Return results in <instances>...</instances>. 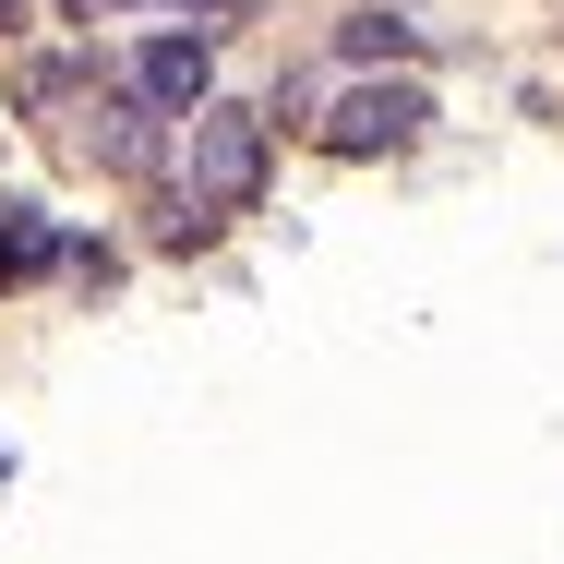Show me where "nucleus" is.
<instances>
[{
    "instance_id": "obj_1",
    "label": "nucleus",
    "mask_w": 564,
    "mask_h": 564,
    "mask_svg": "<svg viewBox=\"0 0 564 564\" xmlns=\"http://www.w3.org/2000/svg\"><path fill=\"white\" fill-rule=\"evenodd\" d=\"M181 156H193V205H205V217H252V205H264V120L252 109L205 97Z\"/></svg>"
},
{
    "instance_id": "obj_2",
    "label": "nucleus",
    "mask_w": 564,
    "mask_h": 564,
    "mask_svg": "<svg viewBox=\"0 0 564 564\" xmlns=\"http://www.w3.org/2000/svg\"><path fill=\"white\" fill-rule=\"evenodd\" d=\"M313 132H325V156H409V144L433 132V97H421V85H348Z\"/></svg>"
},
{
    "instance_id": "obj_7",
    "label": "nucleus",
    "mask_w": 564,
    "mask_h": 564,
    "mask_svg": "<svg viewBox=\"0 0 564 564\" xmlns=\"http://www.w3.org/2000/svg\"><path fill=\"white\" fill-rule=\"evenodd\" d=\"M61 97H85V61H36L24 73V109H61Z\"/></svg>"
},
{
    "instance_id": "obj_3",
    "label": "nucleus",
    "mask_w": 564,
    "mask_h": 564,
    "mask_svg": "<svg viewBox=\"0 0 564 564\" xmlns=\"http://www.w3.org/2000/svg\"><path fill=\"white\" fill-rule=\"evenodd\" d=\"M156 97H144V85H97V97H85V132H73V144H85V156H97V169H109V181H156V156H169V132H156Z\"/></svg>"
},
{
    "instance_id": "obj_9",
    "label": "nucleus",
    "mask_w": 564,
    "mask_h": 564,
    "mask_svg": "<svg viewBox=\"0 0 564 564\" xmlns=\"http://www.w3.org/2000/svg\"><path fill=\"white\" fill-rule=\"evenodd\" d=\"M61 12H97V0H61Z\"/></svg>"
},
{
    "instance_id": "obj_8",
    "label": "nucleus",
    "mask_w": 564,
    "mask_h": 564,
    "mask_svg": "<svg viewBox=\"0 0 564 564\" xmlns=\"http://www.w3.org/2000/svg\"><path fill=\"white\" fill-rule=\"evenodd\" d=\"M24 12H36V0H0V36H12V24H24Z\"/></svg>"
},
{
    "instance_id": "obj_4",
    "label": "nucleus",
    "mask_w": 564,
    "mask_h": 564,
    "mask_svg": "<svg viewBox=\"0 0 564 564\" xmlns=\"http://www.w3.org/2000/svg\"><path fill=\"white\" fill-rule=\"evenodd\" d=\"M132 85H144L169 120H193L205 97H217V61H205V36H156V48L132 61Z\"/></svg>"
},
{
    "instance_id": "obj_5",
    "label": "nucleus",
    "mask_w": 564,
    "mask_h": 564,
    "mask_svg": "<svg viewBox=\"0 0 564 564\" xmlns=\"http://www.w3.org/2000/svg\"><path fill=\"white\" fill-rule=\"evenodd\" d=\"M48 264H61V228L36 205H0V276H48Z\"/></svg>"
},
{
    "instance_id": "obj_6",
    "label": "nucleus",
    "mask_w": 564,
    "mask_h": 564,
    "mask_svg": "<svg viewBox=\"0 0 564 564\" xmlns=\"http://www.w3.org/2000/svg\"><path fill=\"white\" fill-rule=\"evenodd\" d=\"M337 48L360 61V73H372V61H409V24H397V12H348V24H337Z\"/></svg>"
}]
</instances>
